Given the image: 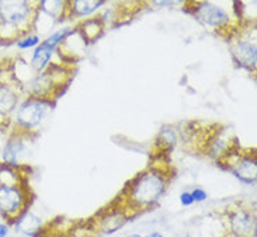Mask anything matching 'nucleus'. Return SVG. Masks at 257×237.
Instances as JSON below:
<instances>
[{
	"label": "nucleus",
	"mask_w": 257,
	"mask_h": 237,
	"mask_svg": "<svg viewBox=\"0 0 257 237\" xmlns=\"http://www.w3.org/2000/svg\"><path fill=\"white\" fill-rule=\"evenodd\" d=\"M173 178V168L169 164H151L142 173L134 177L125 188L108 205L135 219L146 210L153 209Z\"/></svg>",
	"instance_id": "nucleus-1"
},
{
	"label": "nucleus",
	"mask_w": 257,
	"mask_h": 237,
	"mask_svg": "<svg viewBox=\"0 0 257 237\" xmlns=\"http://www.w3.org/2000/svg\"><path fill=\"white\" fill-rule=\"evenodd\" d=\"M70 80H72V70L69 68L52 65L41 73H37L28 82L27 93L30 97L55 101L68 87Z\"/></svg>",
	"instance_id": "nucleus-5"
},
{
	"label": "nucleus",
	"mask_w": 257,
	"mask_h": 237,
	"mask_svg": "<svg viewBox=\"0 0 257 237\" xmlns=\"http://www.w3.org/2000/svg\"><path fill=\"white\" fill-rule=\"evenodd\" d=\"M180 202L183 206H190V205H193L194 203V199H193V196H191V192H181L180 194Z\"/></svg>",
	"instance_id": "nucleus-20"
},
{
	"label": "nucleus",
	"mask_w": 257,
	"mask_h": 237,
	"mask_svg": "<svg viewBox=\"0 0 257 237\" xmlns=\"http://www.w3.org/2000/svg\"><path fill=\"white\" fill-rule=\"evenodd\" d=\"M79 33L82 34L86 42L96 41L97 38L101 37L103 31H104V21L101 20V17H96V19H89V20L82 21L77 26Z\"/></svg>",
	"instance_id": "nucleus-13"
},
{
	"label": "nucleus",
	"mask_w": 257,
	"mask_h": 237,
	"mask_svg": "<svg viewBox=\"0 0 257 237\" xmlns=\"http://www.w3.org/2000/svg\"><path fill=\"white\" fill-rule=\"evenodd\" d=\"M126 237H142L141 234H137V233H134V234H130V236H126Z\"/></svg>",
	"instance_id": "nucleus-24"
},
{
	"label": "nucleus",
	"mask_w": 257,
	"mask_h": 237,
	"mask_svg": "<svg viewBox=\"0 0 257 237\" xmlns=\"http://www.w3.org/2000/svg\"><path fill=\"white\" fill-rule=\"evenodd\" d=\"M54 55V51L49 48H45L44 45H38L35 48L33 58H31V68L37 72V73H41L44 70L47 69L49 66V61Z\"/></svg>",
	"instance_id": "nucleus-14"
},
{
	"label": "nucleus",
	"mask_w": 257,
	"mask_h": 237,
	"mask_svg": "<svg viewBox=\"0 0 257 237\" xmlns=\"http://www.w3.org/2000/svg\"><path fill=\"white\" fill-rule=\"evenodd\" d=\"M23 94L24 86L16 75V62L12 59L0 61V132L10 131Z\"/></svg>",
	"instance_id": "nucleus-4"
},
{
	"label": "nucleus",
	"mask_w": 257,
	"mask_h": 237,
	"mask_svg": "<svg viewBox=\"0 0 257 237\" xmlns=\"http://www.w3.org/2000/svg\"><path fill=\"white\" fill-rule=\"evenodd\" d=\"M191 196H193V199H194V202H204L208 195H207V192L204 191L202 188H194L191 191Z\"/></svg>",
	"instance_id": "nucleus-19"
},
{
	"label": "nucleus",
	"mask_w": 257,
	"mask_h": 237,
	"mask_svg": "<svg viewBox=\"0 0 257 237\" xmlns=\"http://www.w3.org/2000/svg\"><path fill=\"white\" fill-rule=\"evenodd\" d=\"M193 6L195 19L212 31L221 33L222 37L228 35L230 38L243 27L242 21L236 17L232 19L222 7H218L208 2H197L193 3Z\"/></svg>",
	"instance_id": "nucleus-6"
},
{
	"label": "nucleus",
	"mask_w": 257,
	"mask_h": 237,
	"mask_svg": "<svg viewBox=\"0 0 257 237\" xmlns=\"http://www.w3.org/2000/svg\"><path fill=\"white\" fill-rule=\"evenodd\" d=\"M9 236V224L0 223V237Z\"/></svg>",
	"instance_id": "nucleus-21"
},
{
	"label": "nucleus",
	"mask_w": 257,
	"mask_h": 237,
	"mask_svg": "<svg viewBox=\"0 0 257 237\" xmlns=\"http://www.w3.org/2000/svg\"><path fill=\"white\" fill-rule=\"evenodd\" d=\"M221 163L226 164L235 177L244 184H253L256 181L257 160L254 150L228 147L221 154Z\"/></svg>",
	"instance_id": "nucleus-9"
},
{
	"label": "nucleus",
	"mask_w": 257,
	"mask_h": 237,
	"mask_svg": "<svg viewBox=\"0 0 257 237\" xmlns=\"http://www.w3.org/2000/svg\"><path fill=\"white\" fill-rule=\"evenodd\" d=\"M244 27V26H243ZM242 27V28H243ZM239 30L233 37H230V54L235 62L249 72H256L257 66V44L256 28Z\"/></svg>",
	"instance_id": "nucleus-10"
},
{
	"label": "nucleus",
	"mask_w": 257,
	"mask_h": 237,
	"mask_svg": "<svg viewBox=\"0 0 257 237\" xmlns=\"http://www.w3.org/2000/svg\"><path fill=\"white\" fill-rule=\"evenodd\" d=\"M222 237H256V210L243 203L229 205L222 213Z\"/></svg>",
	"instance_id": "nucleus-7"
},
{
	"label": "nucleus",
	"mask_w": 257,
	"mask_h": 237,
	"mask_svg": "<svg viewBox=\"0 0 257 237\" xmlns=\"http://www.w3.org/2000/svg\"><path fill=\"white\" fill-rule=\"evenodd\" d=\"M153 5H158V6H174L176 2H153Z\"/></svg>",
	"instance_id": "nucleus-22"
},
{
	"label": "nucleus",
	"mask_w": 257,
	"mask_h": 237,
	"mask_svg": "<svg viewBox=\"0 0 257 237\" xmlns=\"http://www.w3.org/2000/svg\"><path fill=\"white\" fill-rule=\"evenodd\" d=\"M34 192L30 184V167L0 163V216L6 224H16L30 212Z\"/></svg>",
	"instance_id": "nucleus-2"
},
{
	"label": "nucleus",
	"mask_w": 257,
	"mask_h": 237,
	"mask_svg": "<svg viewBox=\"0 0 257 237\" xmlns=\"http://www.w3.org/2000/svg\"><path fill=\"white\" fill-rule=\"evenodd\" d=\"M40 37L35 34H30L27 37H24V38H21L20 41L16 42L17 44V48L20 49H28V48H33V47H37L38 44H40Z\"/></svg>",
	"instance_id": "nucleus-18"
},
{
	"label": "nucleus",
	"mask_w": 257,
	"mask_h": 237,
	"mask_svg": "<svg viewBox=\"0 0 257 237\" xmlns=\"http://www.w3.org/2000/svg\"><path fill=\"white\" fill-rule=\"evenodd\" d=\"M37 132L24 131L19 126L12 125L3 149V163L9 166H20L21 157L27 153L28 145L37 138Z\"/></svg>",
	"instance_id": "nucleus-11"
},
{
	"label": "nucleus",
	"mask_w": 257,
	"mask_h": 237,
	"mask_svg": "<svg viewBox=\"0 0 257 237\" xmlns=\"http://www.w3.org/2000/svg\"><path fill=\"white\" fill-rule=\"evenodd\" d=\"M40 2L0 0V45H10L31 34L37 27Z\"/></svg>",
	"instance_id": "nucleus-3"
},
{
	"label": "nucleus",
	"mask_w": 257,
	"mask_h": 237,
	"mask_svg": "<svg viewBox=\"0 0 257 237\" xmlns=\"http://www.w3.org/2000/svg\"><path fill=\"white\" fill-rule=\"evenodd\" d=\"M145 237H165L162 233H159V231H152V233H149L148 236Z\"/></svg>",
	"instance_id": "nucleus-23"
},
{
	"label": "nucleus",
	"mask_w": 257,
	"mask_h": 237,
	"mask_svg": "<svg viewBox=\"0 0 257 237\" xmlns=\"http://www.w3.org/2000/svg\"><path fill=\"white\" fill-rule=\"evenodd\" d=\"M105 2H90V0H75L70 2V17H84L94 13Z\"/></svg>",
	"instance_id": "nucleus-15"
},
{
	"label": "nucleus",
	"mask_w": 257,
	"mask_h": 237,
	"mask_svg": "<svg viewBox=\"0 0 257 237\" xmlns=\"http://www.w3.org/2000/svg\"><path fill=\"white\" fill-rule=\"evenodd\" d=\"M52 105L54 101L51 100L28 96L21 101L14 114L13 125L19 126L24 131L35 132L37 128L42 124V121L47 118Z\"/></svg>",
	"instance_id": "nucleus-8"
},
{
	"label": "nucleus",
	"mask_w": 257,
	"mask_h": 237,
	"mask_svg": "<svg viewBox=\"0 0 257 237\" xmlns=\"http://www.w3.org/2000/svg\"><path fill=\"white\" fill-rule=\"evenodd\" d=\"M14 226H16L20 231H23V233H26L28 236L34 237L42 227V222L40 217H37L35 215L28 212V213H26L24 216L21 217L20 220L14 224Z\"/></svg>",
	"instance_id": "nucleus-16"
},
{
	"label": "nucleus",
	"mask_w": 257,
	"mask_h": 237,
	"mask_svg": "<svg viewBox=\"0 0 257 237\" xmlns=\"http://www.w3.org/2000/svg\"><path fill=\"white\" fill-rule=\"evenodd\" d=\"M40 13L47 14L56 21L70 19V2H40Z\"/></svg>",
	"instance_id": "nucleus-12"
},
{
	"label": "nucleus",
	"mask_w": 257,
	"mask_h": 237,
	"mask_svg": "<svg viewBox=\"0 0 257 237\" xmlns=\"http://www.w3.org/2000/svg\"><path fill=\"white\" fill-rule=\"evenodd\" d=\"M70 31H72V28L69 27H65V28H61V30H58V31H55L54 34H51L45 40V41L41 42V45H44L45 48H49L52 49V51H55L61 44H62V41L66 38V35L69 34Z\"/></svg>",
	"instance_id": "nucleus-17"
}]
</instances>
